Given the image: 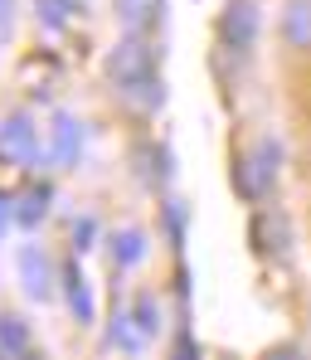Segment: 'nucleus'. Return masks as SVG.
<instances>
[{"mask_svg": "<svg viewBox=\"0 0 311 360\" xmlns=\"http://www.w3.org/2000/svg\"><path fill=\"white\" fill-rule=\"evenodd\" d=\"M107 73H112L117 93H126V98H141V103H156V98H161V83H156V54H151L146 34H126L122 44L107 54Z\"/></svg>", "mask_w": 311, "mask_h": 360, "instance_id": "1", "label": "nucleus"}, {"mask_svg": "<svg viewBox=\"0 0 311 360\" xmlns=\"http://www.w3.org/2000/svg\"><path fill=\"white\" fill-rule=\"evenodd\" d=\"M141 258V239L136 234H122V263H136Z\"/></svg>", "mask_w": 311, "mask_h": 360, "instance_id": "9", "label": "nucleus"}, {"mask_svg": "<svg viewBox=\"0 0 311 360\" xmlns=\"http://www.w3.org/2000/svg\"><path fill=\"white\" fill-rule=\"evenodd\" d=\"M29 351V331L20 316H0V356H25Z\"/></svg>", "mask_w": 311, "mask_h": 360, "instance_id": "7", "label": "nucleus"}, {"mask_svg": "<svg viewBox=\"0 0 311 360\" xmlns=\"http://www.w3.org/2000/svg\"><path fill=\"white\" fill-rule=\"evenodd\" d=\"M136 326H141V331H156V326H161V311L151 307V297L136 302Z\"/></svg>", "mask_w": 311, "mask_h": 360, "instance_id": "8", "label": "nucleus"}, {"mask_svg": "<svg viewBox=\"0 0 311 360\" xmlns=\"http://www.w3.org/2000/svg\"><path fill=\"white\" fill-rule=\"evenodd\" d=\"M20 268H25V288H29V297H49V292H54V288H49V263H44V253L25 248V253H20Z\"/></svg>", "mask_w": 311, "mask_h": 360, "instance_id": "6", "label": "nucleus"}, {"mask_svg": "<svg viewBox=\"0 0 311 360\" xmlns=\"http://www.w3.org/2000/svg\"><path fill=\"white\" fill-rule=\"evenodd\" d=\"M224 44L229 49H253V39H258V5L253 0H234L229 10H224Z\"/></svg>", "mask_w": 311, "mask_h": 360, "instance_id": "3", "label": "nucleus"}, {"mask_svg": "<svg viewBox=\"0 0 311 360\" xmlns=\"http://www.w3.org/2000/svg\"><path fill=\"white\" fill-rule=\"evenodd\" d=\"M277 161H282V146L272 141V136H263L258 146H253V161H244L253 176L244 180V195L249 200H258V195H267L272 190V180H277Z\"/></svg>", "mask_w": 311, "mask_h": 360, "instance_id": "2", "label": "nucleus"}, {"mask_svg": "<svg viewBox=\"0 0 311 360\" xmlns=\"http://www.w3.org/2000/svg\"><path fill=\"white\" fill-rule=\"evenodd\" d=\"M117 15H122L126 34H146L161 20V0H117Z\"/></svg>", "mask_w": 311, "mask_h": 360, "instance_id": "5", "label": "nucleus"}, {"mask_svg": "<svg viewBox=\"0 0 311 360\" xmlns=\"http://www.w3.org/2000/svg\"><path fill=\"white\" fill-rule=\"evenodd\" d=\"M282 39H287V49L311 54V0H287L282 5Z\"/></svg>", "mask_w": 311, "mask_h": 360, "instance_id": "4", "label": "nucleus"}]
</instances>
